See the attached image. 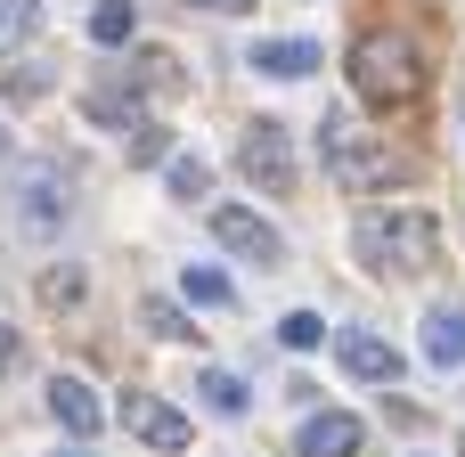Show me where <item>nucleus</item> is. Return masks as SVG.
I'll use <instances>...</instances> for the list:
<instances>
[{
    "mask_svg": "<svg viewBox=\"0 0 465 457\" xmlns=\"http://www.w3.org/2000/svg\"><path fill=\"white\" fill-rule=\"evenodd\" d=\"M351 245H360V262L376 270V278H417V270H433V253H441V229H433V213H360V229H351Z\"/></svg>",
    "mask_w": 465,
    "mask_h": 457,
    "instance_id": "obj_1",
    "label": "nucleus"
},
{
    "mask_svg": "<svg viewBox=\"0 0 465 457\" xmlns=\"http://www.w3.org/2000/svg\"><path fill=\"white\" fill-rule=\"evenodd\" d=\"M351 90L368 106H417L425 98V65L401 33H360L351 41Z\"/></svg>",
    "mask_w": 465,
    "mask_h": 457,
    "instance_id": "obj_2",
    "label": "nucleus"
},
{
    "mask_svg": "<svg viewBox=\"0 0 465 457\" xmlns=\"http://www.w3.org/2000/svg\"><path fill=\"white\" fill-rule=\"evenodd\" d=\"M65 213H74V180H65V164L25 155V164L8 172V221H16L33 245H49V237L65 229Z\"/></svg>",
    "mask_w": 465,
    "mask_h": 457,
    "instance_id": "obj_3",
    "label": "nucleus"
},
{
    "mask_svg": "<svg viewBox=\"0 0 465 457\" xmlns=\"http://www.w3.org/2000/svg\"><path fill=\"white\" fill-rule=\"evenodd\" d=\"M327 172H335L351 196H368V188L409 180V155H392V139H368V131H351V123L327 114Z\"/></svg>",
    "mask_w": 465,
    "mask_h": 457,
    "instance_id": "obj_4",
    "label": "nucleus"
},
{
    "mask_svg": "<svg viewBox=\"0 0 465 457\" xmlns=\"http://www.w3.org/2000/svg\"><path fill=\"white\" fill-rule=\"evenodd\" d=\"M237 172H245L262 196H286V188H294V139H286V123L262 114V123L245 131V147H237Z\"/></svg>",
    "mask_w": 465,
    "mask_h": 457,
    "instance_id": "obj_5",
    "label": "nucleus"
},
{
    "mask_svg": "<svg viewBox=\"0 0 465 457\" xmlns=\"http://www.w3.org/2000/svg\"><path fill=\"white\" fill-rule=\"evenodd\" d=\"M213 237L229 245V253H245V262H286V237L262 221V213H245V204H213Z\"/></svg>",
    "mask_w": 465,
    "mask_h": 457,
    "instance_id": "obj_6",
    "label": "nucleus"
},
{
    "mask_svg": "<svg viewBox=\"0 0 465 457\" xmlns=\"http://www.w3.org/2000/svg\"><path fill=\"white\" fill-rule=\"evenodd\" d=\"M123 425H131L155 457H180V450H188V417H180V409H163L155 392H131V401H123Z\"/></svg>",
    "mask_w": 465,
    "mask_h": 457,
    "instance_id": "obj_7",
    "label": "nucleus"
},
{
    "mask_svg": "<svg viewBox=\"0 0 465 457\" xmlns=\"http://www.w3.org/2000/svg\"><path fill=\"white\" fill-rule=\"evenodd\" d=\"M335 360H343L360 384H401V352H392L384 335H368V327H343V335H335Z\"/></svg>",
    "mask_w": 465,
    "mask_h": 457,
    "instance_id": "obj_8",
    "label": "nucleus"
},
{
    "mask_svg": "<svg viewBox=\"0 0 465 457\" xmlns=\"http://www.w3.org/2000/svg\"><path fill=\"white\" fill-rule=\"evenodd\" d=\"M49 417H57L74 442H90V433L106 425V409L90 401V384H82V376H57V384H49Z\"/></svg>",
    "mask_w": 465,
    "mask_h": 457,
    "instance_id": "obj_9",
    "label": "nucleus"
},
{
    "mask_svg": "<svg viewBox=\"0 0 465 457\" xmlns=\"http://www.w3.org/2000/svg\"><path fill=\"white\" fill-rule=\"evenodd\" d=\"M302 457H360V417H343V409L311 417L302 425Z\"/></svg>",
    "mask_w": 465,
    "mask_h": 457,
    "instance_id": "obj_10",
    "label": "nucleus"
},
{
    "mask_svg": "<svg viewBox=\"0 0 465 457\" xmlns=\"http://www.w3.org/2000/svg\"><path fill=\"white\" fill-rule=\"evenodd\" d=\"M90 114H98L106 131H139V123H147V98H139V82H98V90H90Z\"/></svg>",
    "mask_w": 465,
    "mask_h": 457,
    "instance_id": "obj_11",
    "label": "nucleus"
},
{
    "mask_svg": "<svg viewBox=\"0 0 465 457\" xmlns=\"http://www.w3.org/2000/svg\"><path fill=\"white\" fill-rule=\"evenodd\" d=\"M425 360H433V368H465V311L458 303H441V311L425 319Z\"/></svg>",
    "mask_w": 465,
    "mask_h": 457,
    "instance_id": "obj_12",
    "label": "nucleus"
},
{
    "mask_svg": "<svg viewBox=\"0 0 465 457\" xmlns=\"http://www.w3.org/2000/svg\"><path fill=\"white\" fill-rule=\"evenodd\" d=\"M253 65L278 74V82H302L319 65V41H253Z\"/></svg>",
    "mask_w": 465,
    "mask_h": 457,
    "instance_id": "obj_13",
    "label": "nucleus"
},
{
    "mask_svg": "<svg viewBox=\"0 0 465 457\" xmlns=\"http://www.w3.org/2000/svg\"><path fill=\"white\" fill-rule=\"evenodd\" d=\"M196 392H204V409H213V417H245V401H253L229 368H204V376H196Z\"/></svg>",
    "mask_w": 465,
    "mask_h": 457,
    "instance_id": "obj_14",
    "label": "nucleus"
},
{
    "mask_svg": "<svg viewBox=\"0 0 465 457\" xmlns=\"http://www.w3.org/2000/svg\"><path fill=\"white\" fill-rule=\"evenodd\" d=\"M131 25H139V8H131V0H98V8H90V41H106V49H123V41H131Z\"/></svg>",
    "mask_w": 465,
    "mask_h": 457,
    "instance_id": "obj_15",
    "label": "nucleus"
},
{
    "mask_svg": "<svg viewBox=\"0 0 465 457\" xmlns=\"http://www.w3.org/2000/svg\"><path fill=\"white\" fill-rule=\"evenodd\" d=\"M278 335H286L294 352H319V343H327V319H319V311H286V319H278Z\"/></svg>",
    "mask_w": 465,
    "mask_h": 457,
    "instance_id": "obj_16",
    "label": "nucleus"
},
{
    "mask_svg": "<svg viewBox=\"0 0 465 457\" xmlns=\"http://www.w3.org/2000/svg\"><path fill=\"white\" fill-rule=\"evenodd\" d=\"M180 286H188V303H204V311H221V303H229V278H221V270H196V262H188V278H180Z\"/></svg>",
    "mask_w": 465,
    "mask_h": 457,
    "instance_id": "obj_17",
    "label": "nucleus"
},
{
    "mask_svg": "<svg viewBox=\"0 0 465 457\" xmlns=\"http://www.w3.org/2000/svg\"><path fill=\"white\" fill-rule=\"evenodd\" d=\"M172 188H180V196H204V188H213V164H204V155H172Z\"/></svg>",
    "mask_w": 465,
    "mask_h": 457,
    "instance_id": "obj_18",
    "label": "nucleus"
},
{
    "mask_svg": "<svg viewBox=\"0 0 465 457\" xmlns=\"http://www.w3.org/2000/svg\"><path fill=\"white\" fill-rule=\"evenodd\" d=\"M147 327H155V335H163V343H188V335H196V327H188V311H180V303H147Z\"/></svg>",
    "mask_w": 465,
    "mask_h": 457,
    "instance_id": "obj_19",
    "label": "nucleus"
},
{
    "mask_svg": "<svg viewBox=\"0 0 465 457\" xmlns=\"http://www.w3.org/2000/svg\"><path fill=\"white\" fill-rule=\"evenodd\" d=\"M33 16H41L33 0H0V49H8V41H25V33H33Z\"/></svg>",
    "mask_w": 465,
    "mask_h": 457,
    "instance_id": "obj_20",
    "label": "nucleus"
},
{
    "mask_svg": "<svg viewBox=\"0 0 465 457\" xmlns=\"http://www.w3.org/2000/svg\"><path fill=\"white\" fill-rule=\"evenodd\" d=\"M131 139V164H155L163 155V123H139V131H123Z\"/></svg>",
    "mask_w": 465,
    "mask_h": 457,
    "instance_id": "obj_21",
    "label": "nucleus"
},
{
    "mask_svg": "<svg viewBox=\"0 0 465 457\" xmlns=\"http://www.w3.org/2000/svg\"><path fill=\"white\" fill-rule=\"evenodd\" d=\"M8 368H16V335L0 327V376H8Z\"/></svg>",
    "mask_w": 465,
    "mask_h": 457,
    "instance_id": "obj_22",
    "label": "nucleus"
},
{
    "mask_svg": "<svg viewBox=\"0 0 465 457\" xmlns=\"http://www.w3.org/2000/svg\"><path fill=\"white\" fill-rule=\"evenodd\" d=\"M196 8H213V16H237V8H253V0H196Z\"/></svg>",
    "mask_w": 465,
    "mask_h": 457,
    "instance_id": "obj_23",
    "label": "nucleus"
},
{
    "mask_svg": "<svg viewBox=\"0 0 465 457\" xmlns=\"http://www.w3.org/2000/svg\"><path fill=\"white\" fill-rule=\"evenodd\" d=\"M65 457H90V450H82V442H74V450H65Z\"/></svg>",
    "mask_w": 465,
    "mask_h": 457,
    "instance_id": "obj_24",
    "label": "nucleus"
}]
</instances>
